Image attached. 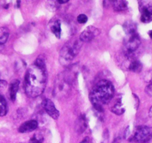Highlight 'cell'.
<instances>
[{
	"label": "cell",
	"instance_id": "obj_1",
	"mask_svg": "<svg viewBox=\"0 0 152 143\" xmlns=\"http://www.w3.org/2000/svg\"><path fill=\"white\" fill-rule=\"evenodd\" d=\"M46 66L33 64L28 68L25 77V91L28 97L36 98L44 92L46 86Z\"/></svg>",
	"mask_w": 152,
	"mask_h": 143
},
{
	"label": "cell",
	"instance_id": "obj_2",
	"mask_svg": "<svg viewBox=\"0 0 152 143\" xmlns=\"http://www.w3.org/2000/svg\"><path fill=\"white\" fill-rule=\"evenodd\" d=\"M114 87L111 82L107 80L99 81L93 87L90 96V99L93 107L99 112H103L104 104L109 103L114 96Z\"/></svg>",
	"mask_w": 152,
	"mask_h": 143
},
{
	"label": "cell",
	"instance_id": "obj_3",
	"mask_svg": "<svg viewBox=\"0 0 152 143\" xmlns=\"http://www.w3.org/2000/svg\"><path fill=\"white\" fill-rule=\"evenodd\" d=\"M75 71L72 67L67 71L59 74L55 82L53 93L57 98H64L69 96L72 84L75 78Z\"/></svg>",
	"mask_w": 152,
	"mask_h": 143
},
{
	"label": "cell",
	"instance_id": "obj_4",
	"mask_svg": "<svg viewBox=\"0 0 152 143\" xmlns=\"http://www.w3.org/2000/svg\"><path fill=\"white\" fill-rule=\"evenodd\" d=\"M82 46V42L80 39H74L67 42L60 53V62L63 65H68L78 54Z\"/></svg>",
	"mask_w": 152,
	"mask_h": 143
},
{
	"label": "cell",
	"instance_id": "obj_5",
	"mask_svg": "<svg viewBox=\"0 0 152 143\" xmlns=\"http://www.w3.org/2000/svg\"><path fill=\"white\" fill-rule=\"evenodd\" d=\"M133 139L136 142L138 143L148 142L152 139V127H138L136 130Z\"/></svg>",
	"mask_w": 152,
	"mask_h": 143
},
{
	"label": "cell",
	"instance_id": "obj_6",
	"mask_svg": "<svg viewBox=\"0 0 152 143\" xmlns=\"http://www.w3.org/2000/svg\"><path fill=\"white\" fill-rule=\"evenodd\" d=\"M140 39L138 34H135L134 35L129 36V39L128 41L125 43V49H124V52H125V55L127 57L131 56L133 53L138 49V47L140 45Z\"/></svg>",
	"mask_w": 152,
	"mask_h": 143
},
{
	"label": "cell",
	"instance_id": "obj_7",
	"mask_svg": "<svg viewBox=\"0 0 152 143\" xmlns=\"http://www.w3.org/2000/svg\"><path fill=\"white\" fill-rule=\"evenodd\" d=\"M101 34L100 29L94 26H89L80 34V40L81 42H90Z\"/></svg>",
	"mask_w": 152,
	"mask_h": 143
},
{
	"label": "cell",
	"instance_id": "obj_8",
	"mask_svg": "<svg viewBox=\"0 0 152 143\" xmlns=\"http://www.w3.org/2000/svg\"><path fill=\"white\" fill-rule=\"evenodd\" d=\"M43 107L46 113H48V115H49L52 119L57 120L59 118V111L57 110L54 103L50 99H44L43 101Z\"/></svg>",
	"mask_w": 152,
	"mask_h": 143
},
{
	"label": "cell",
	"instance_id": "obj_9",
	"mask_svg": "<svg viewBox=\"0 0 152 143\" xmlns=\"http://www.w3.org/2000/svg\"><path fill=\"white\" fill-rule=\"evenodd\" d=\"M38 123L36 120H29L22 124L19 128L20 133H28L34 131L37 128Z\"/></svg>",
	"mask_w": 152,
	"mask_h": 143
},
{
	"label": "cell",
	"instance_id": "obj_10",
	"mask_svg": "<svg viewBox=\"0 0 152 143\" xmlns=\"http://www.w3.org/2000/svg\"><path fill=\"white\" fill-rule=\"evenodd\" d=\"M137 24L131 20L125 22L123 25L124 31L126 34L129 35V36L135 34L136 31H137Z\"/></svg>",
	"mask_w": 152,
	"mask_h": 143
},
{
	"label": "cell",
	"instance_id": "obj_11",
	"mask_svg": "<svg viewBox=\"0 0 152 143\" xmlns=\"http://www.w3.org/2000/svg\"><path fill=\"white\" fill-rule=\"evenodd\" d=\"M19 87H20V81L18 80H14L10 84L9 93H10V98L11 101H14L17 96V93L18 92Z\"/></svg>",
	"mask_w": 152,
	"mask_h": 143
},
{
	"label": "cell",
	"instance_id": "obj_12",
	"mask_svg": "<svg viewBox=\"0 0 152 143\" xmlns=\"http://www.w3.org/2000/svg\"><path fill=\"white\" fill-rule=\"evenodd\" d=\"M113 8L116 11H123L128 8V2L122 0H116L111 2Z\"/></svg>",
	"mask_w": 152,
	"mask_h": 143
},
{
	"label": "cell",
	"instance_id": "obj_13",
	"mask_svg": "<svg viewBox=\"0 0 152 143\" xmlns=\"http://www.w3.org/2000/svg\"><path fill=\"white\" fill-rule=\"evenodd\" d=\"M142 69V65L137 60H132L128 65V69L134 72H140Z\"/></svg>",
	"mask_w": 152,
	"mask_h": 143
},
{
	"label": "cell",
	"instance_id": "obj_14",
	"mask_svg": "<svg viewBox=\"0 0 152 143\" xmlns=\"http://www.w3.org/2000/svg\"><path fill=\"white\" fill-rule=\"evenodd\" d=\"M87 128V122H86V118L84 116H81V117L78 119L77 125H76V130L77 132L79 134L84 132Z\"/></svg>",
	"mask_w": 152,
	"mask_h": 143
},
{
	"label": "cell",
	"instance_id": "obj_15",
	"mask_svg": "<svg viewBox=\"0 0 152 143\" xmlns=\"http://www.w3.org/2000/svg\"><path fill=\"white\" fill-rule=\"evenodd\" d=\"M51 30L54 34L56 36L57 38H60L61 37V23L60 20H56L55 23L52 24V27H51Z\"/></svg>",
	"mask_w": 152,
	"mask_h": 143
},
{
	"label": "cell",
	"instance_id": "obj_16",
	"mask_svg": "<svg viewBox=\"0 0 152 143\" xmlns=\"http://www.w3.org/2000/svg\"><path fill=\"white\" fill-rule=\"evenodd\" d=\"M141 11V21L144 23L152 21V13L146 9H140Z\"/></svg>",
	"mask_w": 152,
	"mask_h": 143
},
{
	"label": "cell",
	"instance_id": "obj_17",
	"mask_svg": "<svg viewBox=\"0 0 152 143\" xmlns=\"http://www.w3.org/2000/svg\"><path fill=\"white\" fill-rule=\"evenodd\" d=\"M9 37V31L7 28H0V44L4 45Z\"/></svg>",
	"mask_w": 152,
	"mask_h": 143
},
{
	"label": "cell",
	"instance_id": "obj_18",
	"mask_svg": "<svg viewBox=\"0 0 152 143\" xmlns=\"http://www.w3.org/2000/svg\"><path fill=\"white\" fill-rule=\"evenodd\" d=\"M111 111L116 115H122V113H124L125 107H123V106H122L121 101H117L115 104V105L111 109Z\"/></svg>",
	"mask_w": 152,
	"mask_h": 143
},
{
	"label": "cell",
	"instance_id": "obj_19",
	"mask_svg": "<svg viewBox=\"0 0 152 143\" xmlns=\"http://www.w3.org/2000/svg\"><path fill=\"white\" fill-rule=\"evenodd\" d=\"M7 103L5 99L0 95V116H4L7 113Z\"/></svg>",
	"mask_w": 152,
	"mask_h": 143
},
{
	"label": "cell",
	"instance_id": "obj_20",
	"mask_svg": "<svg viewBox=\"0 0 152 143\" xmlns=\"http://www.w3.org/2000/svg\"><path fill=\"white\" fill-rule=\"evenodd\" d=\"M140 9H146L152 13V1L140 2Z\"/></svg>",
	"mask_w": 152,
	"mask_h": 143
},
{
	"label": "cell",
	"instance_id": "obj_21",
	"mask_svg": "<svg viewBox=\"0 0 152 143\" xmlns=\"http://www.w3.org/2000/svg\"><path fill=\"white\" fill-rule=\"evenodd\" d=\"M43 139L42 136L39 135V134H36V135H34L31 139L29 143H42L43 142Z\"/></svg>",
	"mask_w": 152,
	"mask_h": 143
},
{
	"label": "cell",
	"instance_id": "obj_22",
	"mask_svg": "<svg viewBox=\"0 0 152 143\" xmlns=\"http://www.w3.org/2000/svg\"><path fill=\"white\" fill-rule=\"evenodd\" d=\"M87 20H88V18H87V17L85 14H80L77 17V20H78V22L80 24H84V23H87Z\"/></svg>",
	"mask_w": 152,
	"mask_h": 143
},
{
	"label": "cell",
	"instance_id": "obj_23",
	"mask_svg": "<svg viewBox=\"0 0 152 143\" xmlns=\"http://www.w3.org/2000/svg\"><path fill=\"white\" fill-rule=\"evenodd\" d=\"M144 80L145 82L151 84L152 83V71L148 72L144 75Z\"/></svg>",
	"mask_w": 152,
	"mask_h": 143
},
{
	"label": "cell",
	"instance_id": "obj_24",
	"mask_svg": "<svg viewBox=\"0 0 152 143\" xmlns=\"http://www.w3.org/2000/svg\"><path fill=\"white\" fill-rule=\"evenodd\" d=\"M108 142H109V133H108V130H105L103 134V140H102V143Z\"/></svg>",
	"mask_w": 152,
	"mask_h": 143
},
{
	"label": "cell",
	"instance_id": "obj_25",
	"mask_svg": "<svg viewBox=\"0 0 152 143\" xmlns=\"http://www.w3.org/2000/svg\"><path fill=\"white\" fill-rule=\"evenodd\" d=\"M145 93L148 96H152V83L149 84L145 88Z\"/></svg>",
	"mask_w": 152,
	"mask_h": 143
},
{
	"label": "cell",
	"instance_id": "obj_26",
	"mask_svg": "<svg viewBox=\"0 0 152 143\" xmlns=\"http://www.w3.org/2000/svg\"><path fill=\"white\" fill-rule=\"evenodd\" d=\"M7 87V82L3 80H0V90H2L5 89Z\"/></svg>",
	"mask_w": 152,
	"mask_h": 143
},
{
	"label": "cell",
	"instance_id": "obj_27",
	"mask_svg": "<svg viewBox=\"0 0 152 143\" xmlns=\"http://www.w3.org/2000/svg\"><path fill=\"white\" fill-rule=\"evenodd\" d=\"M112 143H121V138L119 136L116 137Z\"/></svg>",
	"mask_w": 152,
	"mask_h": 143
},
{
	"label": "cell",
	"instance_id": "obj_28",
	"mask_svg": "<svg viewBox=\"0 0 152 143\" xmlns=\"http://www.w3.org/2000/svg\"><path fill=\"white\" fill-rule=\"evenodd\" d=\"M80 143H90V140H89L88 137H86L83 141H81Z\"/></svg>",
	"mask_w": 152,
	"mask_h": 143
},
{
	"label": "cell",
	"instance_id": "obj_29",
	"mask_svg": "<svg viewBox=\"0 0 152 143\" xmlns=\"http://www.w3.org/2000/svg\"><path fill=\"white\" fill-rule=\"evenodd\" d=\"M68 2V0H66V1H60V0H58V1H57V2H58V4H65L67 3Z\"/></svg>",
	"mask_w": 152,
	"mask_h": 143
},
{
	"label": "cell",
	"instance_id": "obj_30",
	"mask_svg": "<svg viewBox=\"0 0 152 143\" xmlns=\"http://www.w3.org/2000/svg\"><path fill=\"white\" fill-rule=\"evenodd\" d=\"M148 115H149V116H151V117H152V107L150 108V110H149Z\"/></svg>",
	"mask_w": 152,
	"mask_h": 143
},
{
	"label": "cell",
	"instance_id": "obj_31",
	"mask_svg": "<svg viewBox=\"0 0 152 143\" xmlns=\"http://www.w3.org/2000/svg\"><path fill=\"white\" fill-rule=\"evenodd\" d=\"M4 48V45H2V44H0V52Z\"/></svg>",
	"mask_w": 152,
	"mask_h": 143
},
{
	"label": "cell",
	"instance_id": "obj_32",
	"mask_svg": "<svg viewBox=\"0 0 152 143\" xmlns=\"http://www.w3.org/2000/svg\"><path fill=\"white\" fill-rule=\"evenodd\" d=\"M148 34H149V36H150L151 38H152V30L148 32Z\"/></svg>",
	"mask_w": 152,
	"mask_h": 143
}]
</instances>
